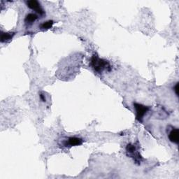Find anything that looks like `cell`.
<instances>
[{
  "instance_id": "obj_1",
  "label": "cell",
  "mask_w": 179,
  "mask_h": 179,
  "mask_svg": "<svg viewBox=\"0 0 179 179\" xmlns=\"http://www.w3.org/2000/svg\"><path fill=\"white\" fill-rule=\"evenodd\" d=\"M90 65L94 70L98 73H102L104 70L110 72L111 69V67L108 61L100 58L97 55H94L92 57Z\"/></svg>"
},
{
  "instance_id": "obj_2",
  "label": "cell",
  "mask_w": 179,
  "mask_h": 179,
  "mask_svg": "<svg viewBox=\"0 0 179 179\" xmlns=\"http://www.w3.org/2000/svg\"><path fill=\"white\" fill-rule=\"evenodd\" d=\"M134 109H136V118L137 121L139 122H142L143 118L145 114L149 111L150 108L148 107H146L142 104L138 103H134Z\"/></svg>"
},
{
  "instance_id": "obj_3",
  "label": "cell",
  "mask_w": 179,
  "mask_h": 179,
  "mask_svg": "<svg viewBox=\"0 0 179 179\" xmlns=\"http://www.w3.org/2000/svg\"><path fill=\"white\" fill-rule=\"evenodd\" d=\"M126 150L128 153V155L133 157L136 162H140L141 155H139L137 150H136V146L132 144H128L126 147Z\"/></svg>"
},
{
  "instance_id": "obj_4",
  "label": "cell",
  "mask_w": 179,
  "mask_h": 179,
  "mask_svg": "<svg viewBox=\"0 0 179 179\" xmlns=\"http://www.w3.org/2000/svg\"><path fill=\"white\" fill-rule=\"evenodd\" d=\"M27 5L30 9L35 11L36 12L39 13L40 15H43L44 13V11L42 9L40 4L36 0H30V1L27 2Z\"/></svg>"
},
{
  "instance_id": "obj_5",
  "label": "cell",
  "mask_w": 179,
  "mask_h": 179,
  "mask_svg": "<svg viewBox=\"0 0 179 179\" xmlns=\"http://www.w3.org/2000/svg\"><path fill=\"white\" fill-rule=\"evenodd\" d=\"M169 139L171 142L178 143L179 141V130L178 129H173L169 134Z\"/></svg>"
},
{
  "instance_id": "obj_6",
  "label": "cell",
  "mask_w": 179,
  "mask_h": 179,
  "mask_svg": "<svg viewBox=\"0 0 179 179\" xmlns=\"http://www.w3.org/2000/svg\"><path fill=\"white\" fill-rule=\"evenodd\" d=\"M83 143V140L80 138L77 137H70L68 139L67 144L69 145L70 146H80Z\"/></svg>"
},
{
  "instance_id": "obj_7",
  "label": "cell",
  "mask_w": 179,
  "mask_h": 179,
  "mask_svg": "<svg viewBox=\"0 0 179 179\" xmlns=\"http://www.w3.org/2000/svg\"><path fill=\"white\" fill-rule=\"evenodd\" d=\"M38 17L36 14L34 13H29L26 16L25 19V22L26 23H28V24H32L36 20Z\"/></svg>"
},
{
  "instance_id": "obj_8",
  "label": "cell",
  "mask_w": 179,
  "mask_h": 179,
  "mask_svg": "<svg viewBox=\"0 0 179 179\" xmlns=\"http://www.w3.org/2000/svg\"><path fill=\"white\" fill-rule=\"evenodd\" d=\"M14 33H4L2 32L1 34V41L3 43V42L8 41L9 40H11L13 38L14 36Z\"/></svg>"
},
{
  "instance_id": "obj_9",
  "label": "cell",
  "mask_w": 179,
  "mask_h": 179,
  "mask_svg": "<svg viewBox=\"0 0 179 179\" xmlns=\"http://www.w3.org/2000/svg\"><path fill=\"white\" fill-rule=\"evenodd\" d=\"M53 24H54V22L53 20H48L46 21V22H44V23H42L41 26H40V27H41V29H43V30H48L51 28L52 26L53 25Z\"/></svg>"
},
{
  "instance_id": "obj_10",
  "label": "cell",
  "mask_w": 179,
  "mask_h": 179,
  "mask_svg": "<svg viewBox=\"0 0 179 179\" xmlns=\"http://www.w3.org/2000/svg\"><path fill=\"white\" fill-rule=\"evenodd\" d=\"M178 83H177L176 84L175 87H174V91H175L176 95L177 96H178Z\"/></svg>"
},
{
  "instance_id": "obj_11",
  "label": "cell",
  "mask_w": 179,
  "mask_h": 179,
  "mask_svg": "<svg viewBox=\"0 0 179 179\" xmlns=\"http://www.w3.org/2000/svg\"><path fill=\"white\" fill-rule=\"evenodd\" d=\"M40 98H41L42 102H46V97H45V96L43 94H41V95H40Z\"/></svg>"
}]
</instances>
